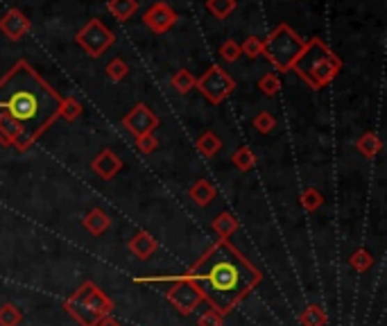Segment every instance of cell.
<instances>
[{"instance_id": "cell-1", "label": "cell", "mask_w": 387, "mask_h": 326, "mask_svg": "<svg viewBox=\"0 0 387 326\" xmlns=\"http://www.w3.org/2000/svg\"><path fill=\"white\" fill-rule=\"evenodd\" d=\"M173 279H184L202 293V299L220 315H229L242 299L251 295L263 272L247 256H242L229 240H218L197 258L184 274L143 277L134 279L136 284H168Z\"/></svg>"}, {"instance_id": "cell-2", "label": "cell", "mask_w": 387, "mask_h": 326, "mask_svg": "<svg viewBox=\"0 0 387 326\" xmlns=\"http://www.w3.org/2000/svg\"><path fill=\"white\" fill-rule=\"evenodd\" d=\"M59 109L61 95L25 59L0 77V116L14 121L32 143L50 130Z\"/></svg>"}, {"instance_id": "cell-3", "label": "cell", "mask_w": 387, "mask_h": 326, "mask_svg": "<svg viewBox=\"0 0 387 326\" xmlns=\"http://www.w3.org/2000/svg\"><path fill=\"white\" fill-rule=\"evenodd\" d=\"M292 70L310 88L319 91L324 86H329L331 82L340 75L342 59L319 39V36H313V39H306L301 54L292 63Z\"/></svg>"}, {"instance_id": "cell-4", "label": "cell", "mask_w": 387, "mask_h": 326, "mask_svg": "<svg viewBox=\"0 0 387 326\" xmlns=\"http://www.w3.org/2000/svg\"><path fill=\"white\" fill-rule=\"evenodd\" d=\"M306 39L299 36L287 23H278L263 41V57L272 63L278 72L292 70V63L301 54Z\"/></svg>"}, {"instance_id": "cell-5", "label": "cell", "mask_w": 387, "mask_h": 326, "mask_svg": "<svg viewBox=\"0 0 387 326\" xmlns=\"http://www.w3.org/2000/svg\"><path fill=\"white\" fill-rule=\"evenodd\" d=\"M195 88L200 91L211 104H220L236 91V82H233V77L222 66H211L202 77H197Z\"/></svg>"}, {"instance_id": "cell-6", "label": "cell", "mask_w": 387, "mask_h": 326, "mask_svg": "<svg viewBox=\"0 0 387 326\" xmlns=\"http://www.w3.org/2000/svg\"><path fill=\"white\" fill-rule=\"evenodd\" d=\"M75 41L88 57H100V54H104V50L116 41V36L100 18H91V21L77 32Z\"/></svg>"}, {"instance_id": "cell-7", "label": "cell", "mask_w": 387, "mask_h": 326, "mask_svg": "<svg viewBox=\"0 0 387 326\" xmlns=\"http://www.w3.org/2000/svg\"><path fill=\"white\" fill-rule=\"evenodd\" d=\"M170 288L166 290V299L182 315H191L197 306H200L204 299H202V293L197 290L191 281H184V279H173L168 281Z\"/></svg>"}, {"instance_id": "cell-8", "label": "cell", "mask_w": 387, "mask_h": 326, "mask_svg": "<svg viewBox=\"0 0 387 326\" xmlns=\"http://www.w3.org/2000/svg\"><path fill=\"white\" fill-rule=\"evenodd\" d=\"M123 127L125 130H127L134 139H136V136H143V134H152L159 127V116L152 111V109L148 107V104H143V102H139V104H134V109L129 114H125L123 116Z\"/></svg>"}, {"instance_id": "cell-9", "label": "cell", "mask_w": 387, "mask_h": 326, "mask_svg": "<svg viewBox=\"0 0 387 326\" xmlns=\"http://www.w3.org/2000/svg\"><path fill=\"white\" fill-rule=\"evenodd\" d=\"M177 18H179V14L175 12V9L168 3H164V0H159V3L145 9L143 23H145V27H150L155 34H166L170 27H175Z\"/></svg>"}, {"instance_id": "cell-10", "label": "cell", "mask_w": 387, "mask_h": 326, "mask_svg": "<svg viewBox=\"0 0 387 326\" xmlns=\"http://www.w3.org/2000/svg\"><path fill=\"white\" fill-rule=\"evenodd\" d=\"M73 295L82 299L88 311L95 313V315H100V317L111 315V311H113V302L93 284V281H86V284H82Z\"/></svg>"}, {"instance_id": "cell-11", "label": "cell", "mask_w": 387, "mask_h": 326, "mask_svg": "<svg viewBox=\"0 0 387 326\" xmlns=\"http://www.w3.org/2000/svg\"><path fill=\"white\" fill-rule=\"evenodd\" d=\"M0 32H3L10 41H21L25 34L30 32V18L25 16L21 9H7L0 16Z\"/></svg>"}, {"instance_id": "cell-12", "label": "cell", "mask_w": 387, "mask_h": 326, "mask_svg": "<svg viewBox=\"0 0 387 326\" xmlns=\"http://www.w3.org/2000/svg\"><path fill=\"white\" fill-rule=\"evenodd\" d=\"M123 166H125V163H123V159L118 157V154H116L113 150H109V148H104V150L93 159L91 170H93L100 179L111 181V179L123 170Z\"/></svg>"}, {"instance_id": "cell-13", "label": "cell", "mask_w": 387, "mask_h": 326, "mask_svg": "<svg viewBox=\"0 0 387 326\" xmlns=\"http://www.w3.org/2000/svg\"><path fill=\"white\" fill-rule=\"evenodd\" d=\"M127 249L132 256H136L139 261H148L157 254L159 249V242L155 240V235L148 233V231H139L134 233V238L127 242Z\"/></svg>"}, {"instance_id": "cell-14", "label": "cell", "mask_w": 387, "mask_h": 326, "mask_svg": "<svg viewBox=\"0 0 387 326\" xmlns=\"http://www.w3.org/2000/svg\"><path fill=\"white\" fill-rule=\"evenodd\" d=\"M64 308H66V313L73 317V320L79 324V326H95L97 322L102 320L100 315H95V313H91L88 311V308L84 306V302L79 297H75V295H70L66 302H64Z\"/></svg>"}, {"instance_id": "cell-15", "label": "cell", "mask_w": 387, "mask_h": 326, "mask_svg": "<svg viewBox=\"0 0 387 326\" xmlns=\"http://www.w3.org/2000/svg\"><path fill=\"white\" fill-rule=\"evenodd\" d=\"M188 197L193 199V202L197 206H202L206 208L215 197H218V188H215L211 181H206V179H197L195 184L188 188Z\"/></svg>"}, {"instance_id": "cell-16", "label": "cell", "mask_w": 387, "mask_h": 326, "mask_svg": "<svg viewBox=\"0 0 387 326\" xmlns=\"http://www.w3.org/2000/svg\"><path fill=\"white\" fill-rule=\"evenodd\" d=\"M84 229L91 233V235H102L109 231V226H111V217L106 215L102 208H91L86 215H84Z\"/></svg>"}, {"instance_id": "cell-17", "label": "cell", "mask_w": 387, "mask_h": 326, "mask_svg": "<svg viewBox=\"0 0 387 326\" xmlns=\"http://www.w3.org/2000/svg\"><path fill=\"white\" fill-rule=\"evenodd\" d=\"M213 231L220 235V240H229L233 233L238 231V220L233 213L222 211L213 217Z\"/></svg>"}, {"instance_id": "cell-18", "label": "cell", "mask_w": 387, "mask_h": 326, "mask_svg": "<svg viewBox=\"0 0 387 326\" xmlns=\"http://www.w3.org/2000/svg\"><path fill=\"white\" fill-rule=\"evenodd\" d=\"M106 9H109L111 16H116V21L125 23L139 12V0H109Z\"/></svg>"}, {"instance_id": "cell-19", "label": "cell", "mask_w": 387, "mask_h": 326, "mask_svg": "<svg viewBox=\"0 0 387 326\" xmlns=\"http://www.w3.org/2000/svg\"><path fill=\"white\" fill-rule=\"evenodd\" d=\"M197 152L202 154L204 159H213L215 154H218L222 150V141H220V136L215 134V132H204L200 139H197Z\"/></svg>"}, {"instance_id": "cell-20", "label": "cell", "mask_w": 387, "mask_h": 326, "mask_svg": "<svg viewBox=\"0 0 387 326\" xmlns=\"http://www.w3.org/2000/svg\"><path fill=\"white\" fill-rule=\"evenodd\" d=\"M299 324L301 326H326L329 324V315L319 304H310L306 306L301 315H299Z\"/></svg>"}, {"instance_id": "cell-21", "label": "cell", "mask_w": 387, "mask_h": 326, "mask_svg": "<svg viewBox=\"0 0 387 326\" xmlns=\"http://www.w3.org/2000/svg\"><path fill=\"white\" fill-rule=\"evenodd\" d=\"M356 148H358L360 154H363V157L374 159L376 154L383 150V141L378 139V134L367 132V134H363V136H360V139L356 141Z\"/></svg>"}, {"instance_id": "cell-22", "label": "cell", "mask_w": 387, "mask_h": 326, "mask_svg": "<svg viewBox=\"0 0 387 326\" xmlns=\"http://www.w3.org/2000/svg\"><path fill=\"white\" fill-rule=\"evenodd\" d=\"M231 163L236 166V170L240 172H249L251 168L256 166V154L251 148H247V145H240V148L231 154Z\"/></svg>"}, {"instance_id": "cell-23", "label": "cell", "mask_w": 387, "mask_h": 326, "mask_svg": "<svg viewBox=\"0 0 387 326\" xmlns=\"http://www.w3.org/2000/svg\"><path fill=\"white\" fill-rule=\"evenodd\" d=\"M195 84H197V77L193 75L191 70H186V68L177 70L173 75V79H170V86H173L177 93H182V95L191 93V91L195 88Z\"/></svg>"}, {"instance_id": "cell-24", "label": "cell", "mask_w": 387, "mask_h": 326, "mask_svg": "<svg viewBox=\"0 0 387 326\" xmlns=\"http://www.w3.org/2000/svg\"><path fill=\"white\" fill-rule=\"evenodd\" d=\"M236 0H206V9L215 16L224 21V18H229L233 12H236Z\"/></svg>"}, {"instance_id": "cell-25", "label": "cell", "mask_w": 387, "mask_h": 326, "mask_svg": "<svg viewBox=\"0 0 387 326\" xmlns=\"http://www.w3.org/2000/svg\"><path fill=\"white\" fill-rule=\"evenodd\" d=\"M82 116V104H79V100L73 95H66L61 98V109H59V118H64V121L73 123L77 118Z\"/></svg>"}, {"instance_id": "cell-26", "label": "cell", "mask_w": 387, "mask_h": 326, "mask_svg": "<svg viewBox=\"0 0 387 326\" xmlns=\"http://www.w3.org/2000/svg\"><path fill=\"white\" fill-rule=\"evenodd\" d=\"M299 199H301L303 211H308V213H315V211H317V208L324 204V195H322L315 186L303 188V190H301V195H299Z\"/></svg>"}, {"instance_id": "cell-27", "label": "cell", "mask_w": 387, "mask_h": 326, "mask_svg": "<svg viewBox=\"0 0 387 326\" xmlns=\"http://www.w3.org/2000/svg\"><path fill=\"white\" fill-rule=\"evenodd\" d=\"M349 265L354 267L356 272H369L374 265V256H372V251H367V249H356L354 254L349 256Z\"/></svg>"}, {"instance_id": "cell-28", "label": "cell", "mask_w": 387, "mask_h": 326, "mask_svg": "<svg viewBox=\"0 0 387 326\" xmlns=\"http://www.w3.org/2000/svg\"><path fill=\"white\" fill-rule=\"evenodd\" d=\"M258 91L267 98L276 95L278 91H281V77H278L276 72H265V75L258 79Z\"/></svg>"}, {"instance_id": "cell-29", "label": "cell", "mask_w": 387, "mask_h": 326, "mask_svg": "<svg viewBox=\"0 0 387 326\" xmlns=\"http://www.w3.org/2000/svg\"><path fill=\"white\" fill-rule=\"evenodd\" d=\"M106 77H109L111 82H123L125 77H127V72H129V66H127V61L120 59V57H116L111 59L109 63H106Z\"/></svg>"}, {"instance_id": "cell-30", "label": "cell", "mask_w": 387, "mask_h": 326, "mask_svg": "<svg viewBox=\"0 0 387 326\" xmlns=\"http://www.w3.org/2000/svg\"><path fill=\"white\" fill-rule=\"evenodd\" d=\"M21 322H23V315L14 304L0 306V326H19Z\"/></svg>"}, {"instance_id": "cell-31", "label": "cell", "mask_w": 387, "mask_h": 326, "mask_svg": "<svg viewBox=\"0 0 387 326\" xmlns=\"http://www.w3.org/2000/svg\"><path fill=\"white\" fill-rule=\"evenodd\" d=\"M240 52L247 54L249 59H256V57L263 54V41H260L258 36H247V39L242 41V45H240Z\"/></svg>"}, {"instance_id": "cell-32", "label": "cell", "mask_w": 387, "mask_h": 326, "mask_svg": "<svg viewBox=\"0 0 387 326\" xmlns=\"http://www.w3.org/2000/svg\"><path fill=\"white\" fill-rule=\"evenodd\" d=\"M276 127V118L269 114V111H260L256 118H254V130L258 134H269Z\"/></svg>"}, {"instance_id": "cell-33", "label": "cell", "mask_w": 387, "mask_h": 326, "mask_svg": "<svg viewBox=\"0 0 387 326\" xmlns=\"http://www.w3.org/2000/svg\"><path fill=\"white\" fill-rule=\"evenodd\" d=\"M240 43L238 41H233V39H229V41H224L222 45H220V57L227 61V63H233V61H238V57H240Z\"/></svg>"}, {"instance_id": "cell-34", "label": "cell", "mask_w": 387, "mask_h": 326, "mask_svg": "<svg viewBox=\"0 0 387 326\" xmlns=\"http://www.w3.org/2000/svg\"><path fill=\"white\" fill-rule=\"evenodd\" d=\"M136 148L141 154H152L157 148H159V141H157V136L155 132L152 134H143V136H136Z\"/></svg>"}, {"instance_id": "cell-35", "label": "cell", "mask_w": 387, "mask_h": 326, "mask_svg": "<svg viewBox=\"0 0 387 326\" xmlns=\"http://www.w3.org/2000/svg\"><path fill=\"white\" fill-rule=\"evenodd\" d=\"M222 320H224V315H220L218 311H213V308H209L204 315H200V326H222Z\"/></svg>"}, {"instance_id": "cell-36", "label": "cell", "mask_w": 387, "mask_h": 326, "mask_svg": "<svg viewBox=\"0 0 387 326\" xmlns=\"http://www.w3.org/2000/svg\"><path fill=\"white\" fill-rule=\"evenodd\" d=\"M95 326H123L118 320H116V317H111V315H106V317H102L100 322H97Z\"/></svg>"}]
</instances>
